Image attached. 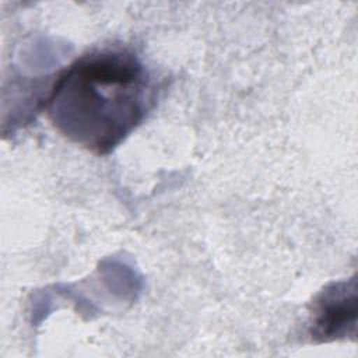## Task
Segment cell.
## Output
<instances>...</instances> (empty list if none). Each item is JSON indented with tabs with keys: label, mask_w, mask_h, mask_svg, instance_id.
<instances>
[{
	"label": "cell",
	"mask_w": 358,
	"mask_h": 358,
	"mask_svg": "<svg viewBox=\"0 0 358 358\" xmlns=\"http://www.w3.org/2000/svg\"><path fill=\"white\" fill-rule=\"evenodd\" d=\"M152 101L154 85L141 60L129 49L103 48L67 66L45 106L63 136L106 155L143 122Z\"/></svg>",
	"instance_id": "obj_1"
},
{
	"label": "cell",
	"mask_w": 358,
	"mask_h": 358,
	"mask_svg": "<svg viewBox=\"0 0 358 358\" xmlns=\"http://www.w3.org/2000/svg\"><path fill=\"white\" fill-rule=\"evenodd\" d=\"M357 284L340 281L326 287L313 301L309 315V334L313 341H330L355 334Z\"/></svg>",
	"instance_id": "obj_2"
}]
</instances>
